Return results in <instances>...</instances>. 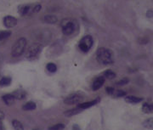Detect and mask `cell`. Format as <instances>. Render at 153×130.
Returning <instances> with one entry per match:
<instances>
[{"label":"cell","instance_id":"obj_1","mask_svg":"<svg viewBox=\"0 0 153 130\" xmlns=\"http://www.w3.org/2000/svg\"><path fill=\"white\" fill-rule=\"evenodd\" d=\"M113 52L107 48H99L96 52V60L102 65H110L114 61Z\"/></svg>","mask_w":153,"mask_h":130},{"label":"cell","instance_id":"obj_2","mask_svg":"<svg viewBox=\"0 0 153 130\" xmlns=\"http://www.w3.org/2000/svg\"><path fill=\"white\" fill-rule=\"evenodd\" d=\"M26 47H27V39L24 37L18 39L14 44V46L12 47L11 55L13 57H18L22 55L26 50Z\"/></svg>","mask_w":153,"mask_h":130},{"label":"cell","instance_id":"obj_3","mask_svg":"<svg viewBox=\"0 0 153 130\" xmlns=\"http://www.w3.org/2000/svg\"><path fill=\"white\" fill-rule=\"evenodd\" d=\"M42 49H43V46L40 43H32V45H30L29 48L26 52V57L28 60L33 59L41 52Z\"/></svg>","mask_w":153,"mask_h":130},{"label":"cell","instance_id":"obj_4","mask_svg":"<svg viewBox=\"0 0 153 130\" xmlns=\"http://www.w3.org/2000/svg\"><path fill=\"white\" fill-rule=\"evenodd\" d=\"M94 44V40L92 38V37L87 35V36L83 37L79 42V49L83 52H88L89 50L92 46Z\"/></svg>","mask_w":153,"mask_h":130},{"label":"cell","instance_id":"obj_5","mask_svg":"<svg viewBox=\"0 0 153 130\" xmlns=\"http://www.w3.org/2000/svg\"><path fill=\"white\" fill-rule=\"evenodd\" d=\"M83 101V96L81 94L75 93V94H70L64 100V103L67 105H75L78 103H80Z\"/></svg>","mask_w":153,"mask_h":130},{"label":"cell","instance_id":"obj_6","mask_svg":"<svg viewBox=\"0 0 153 130\" xmlns=\"http://www.w3.org/2000/svg\"><path fill=\"white\" fill-rule=\"evenodd\" d=\"M16 24H17V20L13 16L8 15V16H5L4 18V25L7 28H12V27H15Z\"/></svg>","mask_w":153,"mask_h":130},{"label":"cell","instance_id":"obj_7","mask_svg":"<svg viewBox=\"0 0 153 130\" xmlns=\"http://www.w3.org/2000/svg\"><path fill=\"white\" fill-rule=\"evenodd\" d=\"M75 29V26L73 24V22H66L65 25H63L62 27V32L65 35H71L72 33H73Z\"/></svg>","mask_w":153,"mask_h":130},{"label":"cell","instance_id":"obj_8","mask_svg":"<svg viewBox=\"0 0 153 130\" xmlns=\"http://www.w3.org/2000/svg\"><path fill=\"white\" fill-rule=\"evenodd\" d=\"M104 83H105V78H104L103 76H101V77L97 78L94 81L93 84H92V89H93L94 91H96V90L100 89V88L103 86Z\"/></svg>","mask_w":153,"mask_h":130},{"label":"cell","instance_id":"obj_9","mask_svg":"<svg viewBox=\"0 0 153 130\" xmlns=\"http://www.w3.org/2000/svg\"><path fill=\"white\" fill-rule=\"evenodd\" d=\"M124 101L129 104H138L143 101V99L137 96H134V95H128V96H125Z\"/></svg>","mask_w":153,"mask_h":130},{"label":"cell","instance_id":"obj_10","mask_svg":"<svg viewBox=\"0 0 153 130\" xmlns=\"http://www.w3.org/2000/svg\"><path fill=\"white\" fill-rule=\"evenodd\" d=\"M19 13L22 15H27V14L32 13V6L31 5H22L19 7Z\"/></svg>","mask_w":153,"mask_h":130},{"label":"cell","instance_id":"obj_11","mask_svg":"<svg viewBox=\"0 0 153 130\" xmlns=\"http://www.w3.org/2000/svg\"><path fill=\"white\" fill-rule=\"evenodd\" d=\"M2 99H3L4 102L7 106H11V105H13V104L15 103V97L13 96V94H5V95H4V96L2 97Z\"/></svg>","mask_w":153,"mask_h":130},{"label":"cell","instance_id":"obj_12","mask_svg":"<svg viewBox=\"0 0 153 130\" xmlns=\"http://www.w3.org/2000/svg\"><path fill=\"white\" fill-rule=\"evenodd\" d=\"M99 101H100V99H96V100H95V101H88V102H85V103H82V104H79L78 108L80 109L89 108V107H91V106H93L96 105Z\"/></svg>","mask_w":153,"mask_h":130},{"label":"cell","instance_id":"obj_13","mask_svg":"<svg viewBox=\"0 0 153 130\" xmlns=\"http://www.w3.org/2000/svg\"><path fill=\"white\" fill-rule=\"evenodd\" d=\"M142 111L146 114L153 113V104L144 103L142 106Z\"/></svg>","mask_w":153,"mask_h":130},{"label":"cell","instance_id":"obj_14","mask_svg":"<svg viewBox=\"0 0 153 130\" xmlns=\"http://www.w3.org/2000/svg\"><path fill=\"white\" fill-rule=\"evenodd\" d=\"M13 96L17 100H23L26 97V92L22 89H17L13 93Z\"/></svg>","mask_w":153,"mask_h":130},{"label":"cell","instance_id":"obj_15","mask_svg":"<svg viewBox=\"0 0 153 130\" xmlns=\"http://www.w3.org/2000/svg\"><path fill=\"white\" fill-rule=\"evenodd\" d=\"M44 22L49 24H55L57 22V17L52 14H49V15H45L44 18Z\"/></svg>","mask_w":153,"mask_h":130},{"label":"cell","instance_id":"obj_16","mask_svg":"<svg viewBox=\"0 0 153 130\" xmlns=\"http://www.w3.org/2000/svg\"><path fill=\"white\" fill-rule=\"evenodd\" d=\"M37 107L36 104L34 103V102H32V101H29V102H27V104H25L24 106H23V110L24 111H32V110H35Z\"/></svg>","mask_w":153,"mask_h":130},{"label":"cell","instance_id":"obj_17","mask_svg":"<svg viewBox=\"0 0 153 130\" xmlns=\"http://www.w3.org/2000/svg\"><path fill=\"white\" fill-rule=\"evenodd\" d=\"M143 126L147 129H153V117L147 118L143 122Z\"/></svg>","mask_w":153,"mask_h":130},{"label":"cell","instance_id":"obj_18","mask_svg":"<svg viewBox=\"0 0 153 130\" xmlns=\"http://www.w3.org/2000/svg\"><path fill=\"white\" fill-rule=\"evenodd\" d=\"M81 111H82V109L80 108L72 109V110H69V111H66L64 114H65V116H73L77 115V114L80 113Z\"/></svg>","mask_w":153,"mask_h":130},{"label":"cell","instance_id":"obj_19","mask_svg":"<svg viewBox=\"0 0 153 130\" xmlns=\"http://www.w3.org/2000/svg\"><path fill=\"white\" fill-rule=\"evenodd\" d=\"M103 77L105 78H107V79H113L116 77V73L114 72H112V71H111V70H107V71L104 72Z\"/></svg>","mask_w":153,"mask_h":130},{"label":"cell","instance_id":"obj_20","mask_svg":"<svg viewBox=\"0 0 153 130\" xmlns=\"http://www.w3.org/2000/svg\"><path fill=\"white\" fill-rule=\"evenodd\" d=\"M11 83V78L9 77H4L2 79L0 80V86L1 87H6L9 86Z\"/></svg>","mask_w":153,"mask_h":130},{"label":"cell","instance_id":"obj_21","mask_svg":"<svg viewBox=\"0 0 153 130\" xmlns=\"http://www.w3.org/2000/svg\"><path fill=\"white\" fill-rule=\"evenodd\" d=\"M12 125H13V128L15 130H24V128H23V125L22 124V123L17 121V120H13L12 121Z\"/></svg>","mask_w":153,"mask_h":130},{"label":"cell","instance_id":"obj_22","mask_svg":"<svg viewBox=\"0 0 153 130\" xmlns=\"http://www.w3.org/2000/svg\"><path fill=\"white\" fill-rule=\"evenodd\" d=\"M11 35L10 31H0V41H3Z\"/></svg>","mask_w":153,"mask_h":130},{"label":"cell","instance_id":"obj_23","mask_svg":"<svg viewBox=\"0 0 153 130\" xmlns=\"http://www.w3.org/2000/svg\"><path fill=\"white\" fill-rule=\"evenodd\" d=\"M65 129V125L63 123H58L49 128V130H61Z\"/></svg>","mask_w":153,"mask_h":130},{"label":"cell","instance_id":"obj_24","mask_svg":"<svg viewBox=\"0 0 153 130\" xmlns=\"http://www.w3.org/2000/svg\"><path fill=\"white\" fill-rule=\"evenodd\" d=\"M46 68L50 72H55L56 70H57V66L54 63H49L47 65V66H46Z\"/></svg>","mask_w":153,"mask_h":130},{"label":"cell","instance_id":"obj_25","mask_svg":"<svg viewBox=\"0 0 153 130\" xmlns=\"http://www.w3.org/2000/svg\"><path fill=\"white\" fill-rule=\"evenodd\" d=\"M113 95L115 97H123V96H126V92L123 90H115Z\"/></svg>","mask_w":153,"mask_h":130},{"label":"cell","instance_id":"obj_26","mask_svg":"<svg viewBox=\"0 0 153 130\" xmlns=\"http://www.w3.org/2000/svg\"><path fill=\"white\" fill-rule=\"evenodd\" d=\"M129 78H124V79L118 81L116 84L118 85V86H123V85H125V84L129 83Z\"/></svg>","mask_w":153,"mask_h":130},{"label":"cell","instance_id":"obj_27","mask_svg":"<svg viewBox=\"0 0 153 130\" xmlns=\"http://www.w3.org/2000/svg\"><path fill=\"white\" fill-rule=\"evenodd\" d=\"M41 5L40 4H35L32 6V13H37L41 10Z\"/></svg>","mask_w":153,"mask_h":130},{"label":"cell","instance_id":"obj_28","mask_svg":"<svg viewBox=\"0 0 153 130\" xmlns=\"http://www.w3.org/2000/svg\"><path fill=\"white\" fill-rule=\"evenodd\" d=\"M114 91H115V89L113 88H111V87H108V88H106V93L110 95H113L114 94Z\"/></svg>","mask_w":153,"mask_h":130},{"label":"cell","instance_id":"obj_29","mask_svg":"<svg viewBox=\"0 0 153 130\" xmlns=\"http://www.w3.org/2000/svg\"><path fill=\"white\" fill-rule=\"evenodd\" d=\"M146 15H147V17H150V18L153 17V11H152V10H148V11H147V13H146Z\"/></svg>","mask_w":153,"mask_h":130},{"label":"cell","instance_id":"obj_30","mask_svg":"<svg viewBox=\"0 0 153 130\" xmlns=\"http://www.w3.org/2000/svg\"><path fill=\"white\" fill-rule=\"evenodd\" d=\"M4 116H5V115H4V113L0 110V120H3L4 118Z\"/></svg>","mask_w":153,"mask_h":130},{"label":"cell","instance_id":"obj_31","mask_svg":"<svg viewBox=\"0 0 153 130\" xmlns=\"http://www.w3.org/2000/svg\"><path fill=\"white\" fill-rule=\"evenodd\" d=\"M73 130H80V128L78 127V125L75 124L73 126Z\"/></svg>","mask_w":153,"mask_h":130},{"label":"cell","instance_id":"obj_32","mask_svg":"<svg viewBox=\"0 0 153 130\" xmlns=\"http://www.w3.org/2000/svg\"><path fill=\"white\" fill-rule=\"evenodd\" d=\"M0 130H5V128H4V124L2 123V120H0Z\"/></svg>","mask_w":153,"mask_h":130}]
</instances>
